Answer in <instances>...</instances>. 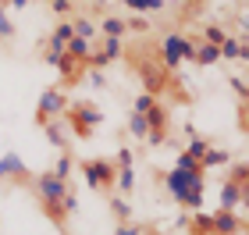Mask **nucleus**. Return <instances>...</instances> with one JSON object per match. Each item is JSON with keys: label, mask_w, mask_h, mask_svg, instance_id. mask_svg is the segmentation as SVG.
Returning a JSON list of instances; mask_svg holds the SVG:
<instances>
[{"label": "nucleus", "mask_w": 249, "mask_h": 235, "mask_svg": "<svg viewBox=\"0 0 249 235\" xmlns=\"http://www.w3.org/2000/svg\"><path fill=\"white\" fill-rule=\"evenodd\" d=\"M0 178H7V171H4V164H0Z\"/></svg>", "instance_id": "nucleus-50"}, {"label": "nucleus", "mask_w": 249, "mask_h": 235, "mask_svg": "<svg viewBox=\"0 0 249 235\" xmlns=\"http://www.w3.org/2000/svg\"><path fill=\"white\" fill-rule=\"evenodd\" d=\"M175 167H182V171H203V167H199V161H192V157L182 150V153H178V161H175Z\"/></svg>", "instance_id": "nucleus-40"}, {"label": "nucleus", "mask_w": 249, "mask_h": 235, "mask_svg": "<svg viewBox=\"0 0 249 235\" xmlns=\"http://www.w3.org/2000/svg\"><path fill=\"white\" fill-rule=\"evenodd\" d=\"M124 25H128V32H139V36H142V32H150V21H146L142 15H128V18H124Z\"/></svg>", "instance_id": "nucleus-33"}, {"label": "nucleus", "mask_w": 249, "mask_h": 235, "mask_svg": "<svg viewBox=\"0 0 249 235\" xmlns=\"http://www.w3.org/2000/svg\"><path fill=\"white\" fill-rule=\"evenodd\" d=\"M192 64H199V68H213V64H221V47H210V43H196V61Z\"/></svg>", "instance_id": "nucleus-15"}, {"label": "nucleus", "mask_w": 249, "mask_h": 235, "mask_svg": "<svg viewBox=\"0 0 249 235\" xmlns=\"http://www.w3.org/2000/svg\"><path fill=\"white\" fill-rule=\"evenodd\" d=\"M128 132H132V139H146L150 136V125H146V114H128Z\"/></svg>", "instance_id": "nucleus-27"}, {"label": "nucleus", "mask_w": 249, "mask_h": 235, "mask_svg": "<svg viewBox=\"0 0 249 235\" xmlns=\"http://www.w3.org/2000/svg\"><path fill=\"white\" fill-rule=\"evenodd\" d=\"M75 36V29H71V21H57L53 25V32L47 36V50H53V54H64V47H68V39Z\"/></svg>", "instance_id": "nucleus-12"}, {"label": "nucleus", "mask_w": 249, "mask_h": 235, "mask_svg": "<svg viewBox=\"0 0 249 235\" xmlns=\"http://www.w3.org/2000/svg\"><path fill=\"white\" fill-rule=\"evenodd\" d=\"M135 72H139V78H142V93H150V96L160 100L167 89H171V72H164L160 61H139Z\"/></svg>", "instance_id": "nucleus-4"}, {"label": "nucleus", "mask_w": 249, "mask_h": 235, "mask_svg": "<svg viewBox=\"0 0 249 235\" xmlns=\"http://www.w3.org/2000/svg\"><path fill=\"white\" fill-rule=\"evenodd\" d=\"M104 4H107V0H93V11H96V15H104Z\"/></svg>", "instance_id": "nucleus-48"}, {"label": "nucleus", "mask_w": 249, "mask_h": 235, "mask_svg": "<svg viewBox=\"0 0 249 235\" xmlns=\"http://www.w3.org/2000/svg\"><path fill=\"white\" fill-rule=\"evenodd\" d=\"M32 193L39 196V203H61L64 193L71 189V182H64V178H57L53 171H43V175H32Z\"/></svg>", "instance_id": "nucleus-5"}, {"label": "nucleus", "mask_w": 249, "mask_h": 235, "mask_svg": "<svg viewBox=\"0 0 249 235\" xmlns=\"http://www.w3.org/2000/svg\"><path fill=\"white\" fill-rule=\"evenodd\" d=\"M242 104H246V107H249V86H246V93H242Z\"/></svg>", "instance_id": "nucleus-49"}, {"label": "nucleus", "mask_w": 249, "mask_h": 235, "mask_svg": "<svg viewBox=\"0 0 249 235\" xmlns=\"http://www.w3.org/2000/svg\"><path fill=\"white\" fill-rule=\"evenodd\" d=\"M217 207L239 210V207H242V185H235V182H228V178H224V182H221V203H217Z\"/></svg>", "instance_id": "nucleus-13"}, {"label": "nucleus", "mask_w": 249, "mask_h": 235, "mask_svg": "<svg viewBox=\"0 0 249 235\" xmlns=\"http://www.w3.org/2000/svg\"><path fill=\"white\" fill-rule=\"evenodd\" d=\"M82 178H86V185L93 189V193H110L114 189V178H118V164L114 161H107V157H89V161H82Z\"/></svg>", "instance_id": "nucleus-2"}, {"label": "nucleus", "mask_w": 249, "mask_h": 235, "mask_svg": "<svg viewBox=\"0 0 249 235\" xmlns=\"http://www.w3.org/2000/svg\"><path fill=\"white\" fill-rule=\"evenodd\" d=\"M228 86L235 89V96L242 100V93H246V82H242V78H239V75H231V78H228Z\"/></svg>", "instance_id": "nucleus-43"}, {"label": "nucleus", "mask_w": 249, "mask_h": 235, "mask_svg": "<svg viewBox=\"0 0 249 235\" xmlns=\"http://www.w3.org/2000/svg\"><path fill=\"white\" fill-rule=\"evenodd\" d=\"M61 207H64V214H68V217H71V214H78V193H75V189H68V193H64Z\"/></svg>", "instance_id": "nucleus-36"}, {"label": "nucleus", "mask_w": 249, "mask_h": 235, "mask_svg": "<svg viewBox=\"0 0 249 235\" xmlns=\"http://www.w3.org/2000/svg\"><path fill=\"white\" fill-rule=\"evenodd\" d=\"M110 214L118 217V225H121V221H132V203L124 196H114V199H110Z\"/></svg>", "instance_id": "nucleus-28"}, {"label": "nucleus", "mask_w": 249, "mask_h": 235, "mask_svg": "<svg viewBox=\"0 0 249 235\" xmlns=\"http://www.w3.org/2000/svg\"><path fill=\"white\" fill-rule=\"evenodd\" d=\"M107 64H110V61L104 57V50H100V47H93V54L86 57V68H100V72H104Z\"/></svg>", "instance_id": "nucleus-35"}, {"label": "nucleus", "mask_w": 249, "mask_h": 235, "mask_svg": "<svg viewBox=\"0 0 249 235\" xmlns=\"http://www.w3.org/2000/svg\"><path fill=\"white\" fill-rule=\"evenodd\" d=\"M96 29H100V36H118V39H124V32H128V25H124L121 15H104L96 21Z\"/></svg>", "instance_id": "nucleus-14"}, {"label": "nucleus", "mask_w": 249, "mask_h": 235, "mask_svg": "<svg viewBox=\"0 0 249 235\" xmlns=\"http://www.w3.org/2000/svg\"><path fill=\"white\" fill-rule=\"evenodd\" d=\"M43 136H47V143H53L61 153L68 150V143H71V128H68V121H64V114L61 118H50V121H43Z\"/></svg>", "instance_id": "nucleus-10"}, {"label": "nucleus", "mask_w": 249, "mask_h": 235, "mask_svg": "<svg viewBox=\"0 0 249 235\" xmlns=\"http://www.w3.org/2000/svg\"><path fill=\"white\" fill-rule=\"evenodd\" d=\"M39 210H43V214H47V221H53V225H57L61 232L68 228V214H64V207H61V203H39Z\"/></svg>", "instance_id": "nucleus-25"}, {"label": "nucleus", "mask_w": 249, "mask_h": 235, "mask_svg": "<svg viewBox=\"0 0 249 235\" xmlns=\"http://www.w3.org/2000/svg\"><path fill=\"white\" fill-rule=\"evenodd\" d=\"M189 4H207V0H189Z\"/></svg>", "instance_id": "nucleus-51"}, {"label": "nucleus", "mask_w": 249, "mask_h": 235, "mask_svg": "<svg viewBox=\"0 0 249 235\" xmlns=\"http://www.w3.org/2000/svg\"><path fill=\"white\" fill-rule=\"evenodd\" d=\"M160 182H164L167 193H171V199L182 207L185 203V193L192 185H207V178H203V171H182V167H171V171L160 175Z\"/></svg>", "instance_id": "nucleus-3"}, {"label": "nucleus", "mask_w": 249, "mask_h": 235, "mask_svg": "<svg viewBox=\"0 0 249 235\" xmlns=\"http://www.w3.org/2000/svg\"><path fill=\"white\" fill-rule=\"evenodd\" d=\"M189 232H192V235H213V217L207 214V210L189 214Z\"/></svg>", "instance_id": "nucleus-18"}, {"label": "nucleus", "mask_w": 249, "mask_h": 235, "mask_svg": "<svg viewBox=\"0 0 249 235\" xmlns=\"http://www.w3.org/2000/svg\"><path fill=\"white\" fill-rule=\"evenodd\" d=\"M182 32H164L160 43H157V61H160V68L164 72H178L182 68Z\"/></svg>", "instance_id": "nucleus-7"}, {"label": "nucleus", "mask_w": 249, "mask_h": 235, "mask_svg": "<svg viewBox=\"0 0 249 235\" xmlns=\"http://www.w3.org/2000/svg\"><path fill=\"white\" fill-rule=\"evenodd\" d=\"M29 4H32V0H7V7H11V11H25Z\"/></svg>", "instance_id": "nucleus-45"}, {"label": "nucleus", "mask_w": 249, "mask_h": 235, "mask_svg": "<svg viewBox=\"0 0 249 235\" xmlns=\"http://www.w3.org/2000/svg\"><path fill=\"white\" fill-rule=\"evenodd\" d=\"M43 61H47V64H50V68H57V61H61V54H53V50H47V54H43Z\"/></svg>", "instance_id": "nucleus-44"}, {"label": "nucleus", "mask_w": 249, "mask_h": 235, "mask_svg": "<svg viewBox=\"0 0 249 235\" xmlns=\"http://www.w3.org/2000/svg\"><path fill=\"white\" fill-rule=\"evenodd\" d=\"M114 164H118V167H135V153H132V146H121L118 157H114Z\"/></svg>", "instance_id": "nucleus-38"}, {"label": "nucleus", "mask_w": 249, "mask_h": 235, "mask_svg": "<svg viewBox=\"0 0 249 235\" xmlns=\"http://www.w3.org/2000/svg\"><path fill=\"white\" fill-rule=\"evenodd\" d=\"M50 11H53L61 21H68V15L75 11V4H71V0H50Z\"/></svg>", "instance_id": "nucleus-32"}, {"label": "nucleus", "mask_w": 249, "mask_h": 235, "mask_svg": "<svg viewBox=\"0 0 249 235\" xmlns=\"http://www.w3.org/2000/svg\"><path fill=\"white\" fill-rule=\"evenodd\" d=\"M71 167H75V164H71V153L64 150V153L57 157V164H53V175L64 178V182H71Z\"/></svg>", "instance_id": "nucleus-29"}, {"label": "nucleus", "mask_w": 249, "mask_h": 235, "mask_svg": "<svg viewBox=\"0 0 249 235\" xmlns=\"http://www.w3.org/2000/svg\"><path fill=\"white\" fill-rule=\"evenodd\" d=\"M239 61H242V64H249V43H242V50H239Z\"/></svg>", "instance_id": "nucleus-46"}, {"label": "nucleus", "mask_w": 249, "mask_h": 235, "mask_svg": "<svg viewBox=\"0 0 249 235\" xmlns=\"http://www.w3.org/2000/svg\"><path fill=\"white\" fill-rule=\"evenodd\" d=\"M203 43H210V47H221L224 39H228V29L224 25H217V21H210V25H203V36H199Z\"/></svg>", "instance_id": "nucleus-23"}, {"label": "nucleus", "mask_w": 249, "mask_h": 235, "mask_svg": "<svg viewBox=\"0 0 249 235\" xmlns=\"http://www.w3.org/2000/svg\"><path fill=\"white\" fill-rule=\"evenodd\" d=\"M0 164H4V171H7V178H11V182H32V171H29V164L25 161H21V157L15 153V150H7L4 157H0Z\"/></svg>", "instance_id": "nucleus-11"}, {"label": "nucleus", "mask_w": 249, "mask_h": 235, "mask_svg": "<svg viewBox=\"0 0 249 235\" xmlns=\"http://www.w3.org/2000/svg\"><path fill=\"white\" fill-rule=\"evenodd\" d=\"M239 50H242V36H231L221 43V61H239Z\"/></svg>", "instance_id": "nucleus-26"}, {"label": "nucleus", "mask_w": 249, "mask_h": 235, "mask_svg": "<svg viewBox=\"0 0 249 235\" xmlns=\"http://www.w3.org/2000/svg\"><path fill=\"white\" fill-rule=\"evenodd\" d=\"M114 235H146V228L135 225V221H121V225L114 228Z\"/></svg>", "instance_id": "nucleus-39"}, {"label": "nucleus", "mask_w": 249, "mask_h": 235, "mask_svg": "<svg viewBox=\"0 0 249 235\" xmlns=\"http://www.w3.org/2000/svg\"><path fill=\"white\" fill-rule=\"evenodd\" d=\"M153 104H157V96H150V93H139V96L132 100V110H135V114H146V110H150Z\"/></svg>", "instance_id": "nucleus-31"}, {"label": "nucleus", "mask_w": 249, "mask_h": 235, "mask_svg": "<svg viewBox=\"0 0 249 235\" xmlns=\"http://www.w3.org/2000/svg\"><path fill=\"white\" fill-rule=\"evenodd\" d=\"M64 54H71L75 61H82V64H86V57L93 54V43H89V39H78V36H71V39H68V47H64Z\"/></svg>", "instance_id": "nucleus-21"}, {"label": "nucleus", "mask_w": 249, "mask_h": 235, "mask_svg": "<svg viewBox=\"0 0 249 235\" xmlns=\"http://www.w3.org/2000/svg\"><path fill=\"white\" fill-rule=\"evenodd\" d=\"M167 118H171V110H167L160 100L146 110V125H150V136H146V143H150V146H160V143H167Z\"/></svg>", "instance_id": "nucleus-8"}, {"label": "nucleus", "mask_w": 249, "mask_h": 235, "mask_svg": "<svg viewBox=\"0 0 249 235\" xmlns=\"http://www.w3.org/2000/svg\"><path fill=\"white\" fill-rule=\"evenodd\" d=\"M15 36V21H11L7 7H0V39H11Z\"/></svg>", "instance_id": "nucleus-34"}, {"label": "nucleus", "mask_w": 249, "mask_h": 235, "mask_svg": "<svg viewBox=\"0 0 249 235\" xmlns=\"http://www.w3.org/2000/svg\"><path fill=\"white\" fill-rule=\"evenodd\" d=\"M196 43H199V36H196V39H189V36L182 39V64H185V61H189V64L196 61Z\"/></svg>", "instance_id": "nucleus-37"}, {"label": "nucleus", "mask_w": 249, "mask_h": 235, "mask_svg": "<svg viewBox=\"0 0 249 235\" xmlns=\"http://www.w3.org/2000/svg\"><path fill=\"white\" fill-rule=\"evenodd\" d=\"M114 189H118L121 196H128V193H135V167H118Z\"/></svg>", "instance_id": "nucleus-22"}, {"label": "nucleus", "mask_w": 249, "mask_h": 235, "mask_svg": "<svg viewBox=\"0 0 249 235\" xmlns=\"http://www.w3.org/2000/svg\"><path fill=\"white\" fill-rule=\"evenodd\" d=\"M64 110H68L64 89L61 86H47L39 93V100H36V125H43V121H50V118H61Z\"/></svg>", "instance_id": "nucleus-6"}, {"label": "nucleus", "mask_w": 249, "mask_h": 235, "mask_svg": "<svg viewBox=\"0 0 249 235\" xmlns=\"http://www.w3.org/2000/svg\"><path fill=\"white\" fill-rule=\"evenodd\" d=\"M0 4H7V0H0Z\"/></svg>", "instance_id": "nucleus-54"}, {"label": "nucleus", "mask_w": 249, "mask_h": 235, "mask_svg": "<svg viewBox=\"0 0 249 235\" xmlns=\"http://www.w3.org/2000/svg\"><path fill=\"white\" fill-rule=\"evenodd\" d=\"M124 7H132V15H157V11H164L167 7V0H128Z\"/></svg>", "instance_id": "nucleus-20"}, {"label": "nucleus", "mask_w": 249, "mask_h": 235, "mask_svg": "<svg viewBox=\"0 0 249 235\" xmlns=\"http://www.w3.org/2000/svg\"><path fill=\"white\" fill-rule=\"evenodd\" d=\"M89 86H93V89H104V86H107V75L100 72V68H89Z\"/></svg>", "instance_id": "nucleus-41"}, {"label": "nucleus", "mask_w": 249, "mask_h": 235, "mask_svg": "<svg viewBox=\"0 0 249 235\" xmlns=\"http://www.w3.org/2000/svg\"><path fill=\"white\" fill-rule=\"evenodd\" d=\"M224 164H231V150H217V146H210L207 153H203V161H199L203 171H210V167H224Z\"/></svg>", "instance_id": "nucleus-17"}, {"label": "nucleus", "mask_w": 249, "mask_h": 235, "mask_svg": "<svg viewBox=\"0 0 249 235\" xmlns=\"http://www.w3.org/2000/svg\"><path fill=\"white\" fill-rule=\"evenodd\" d=\"M242 207H249V182L242 185Z\"/></svg>", "instance_id": "nucleus-47"}, {"label": "nucleus", "mask_w": 249, "mask_h": 235, "mask_svg": "<svg viewBox=\"0 0 249 235\" xmlns=\"http://www.w3.org/2000/svg\"><path fill=\"white\" fill-rule=\"evenodd\" d=\"M100 50H104V57L114 64V61L124 57V39H118V36H104V39H100Z\"/></svg>", "instance_id": "nucleus-19"}, {"label": "nucleus", "mask_w": 249, "mask_h": 235, "mask_svg": "<svg viewBox=\"0 0 249 235\" xmlns=\"http://www.w3.org/2000/svg\"><path fill=\"white\" fill-rule=\"evenodd\" d=\"M239 29H242V43H249V11L239 15Z\"/></svg>", "instance_id": "nucleus-42"}, {"label": "nucleus", "mask_w": 249, "mask_h": 235, "mask_svg": "<svg viewBox=\"0 0 249 235\" xmlns=\"http://www.w3.org/2000/svg\"><path fill=\"white\" fill-rule=\"evenodd\" d=\"M71 29H75V36H78V39H89V43H93V39L100 36L96 21L89 18V15H75V18H71Z\"/></svg>", "instance_id": "nucleus-16"}, {"label": "nucleus", "mask_w": 249, "mask_h": 235, "mask_svg": "<svg viewBox=\"0 0 249 235\" xmlns=\"http://www.w3.org/2000/svg\"><path fill=\"white\" fill-rule=\"evenodd\" d=\"M224 178H228V182H235V185H246V182H249V161H231Z\"/></svg>", "instance_id": "nucleus-24"}, {"label": "nucleus", "mask_w": 249, "mask_h": 235, "mask_svg": "<svg viewBox=\"0 0 249 235\" xmlns=\"http://www.w3.org/2000/svg\"><path fill=\"white\" fill-rule=\"evenodd\" d=\"M210 217H213V235H242V232H246V221L239 217V210L217 207Z\"/></svg>", "instance_id": "nucleus-9"}, {"label": "nucleus", "mask_w": 249, "mask_h": 235, "mask_svg": "<svg viewBox=\"0 0 249 235\" xmlns=\"http://www.w3.org/2000/svg\"><path fill=\"white\" fill-rule=\"evenodd\" d=\"M210 150V143L203 139V136H196V139H189V146H185V153L192 157V161H203V153Z\"/></svg>", "instance_id": "nucleus-30"}, {"label": "nucleus", "mask_w": 249, "mask_h": 235, "mask_svg": "<svg viewBox=\"0 0 249 235\" xmlns=\"http://www.w3.org/2000/svg\"><path fill=\"white\" fill-rule=\"evenodd\" d=\"M121 4H128V0H121Z\"/></svg>", "instance_id": "nucleus-53"}, {"label": "nucleus", "mask_w": 249, "mask_h": 235, "mask_svg": "<svg viewBox=\"0 0 249 235\" xmlns=\"http://www.w3.org/2000/svg\"><path fill=\"white\" fill-rule=\"evenodd\" d=\"M64 121H68V128H71V136L86 143V139H93L96 125L104 121V110H100L93 100H75V104H68Z\"/></svg>", "instance_id": "nucleus-1"}, {"label": "nucleus", "mask_w": 249, "mask_h": 235, "mask_svg": "<svg viewBox=\"0 0 249 235\" xmlns=\"http://www.w3.org/2000/svg\"><path fill=\"white\" fill-rule=\"evenodd\" d=\"M146 235H160V232H146Z\"/></svg>", "instance_id": "nucleus-52"}]
</instances>
